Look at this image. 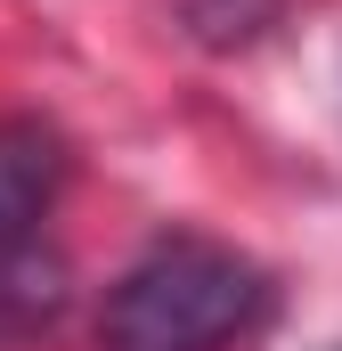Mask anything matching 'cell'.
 Returning a JSON list of instances; mask_svg holds the SVG:
<instances>
[{"instance_id": "obj_1", "label": "cell", "mask_w": 342, "mask_h": 351, "mask_svg": "<svg viewBox=\"0 0 342 351\" xmlns=\"http://www.w3.org/2000/svg\"><path fill=\"white\" fill-rule=\"evenodd\" d=\"M269 286L237 245L163 237L106 286L98 335L106 351H220L261 319Z\"/></svg>"}, {"instance_id": "obj_2", "label": "cell", "mask_w": 342, "mask_h": 351, "mask_svg": "<svg viewBox=\"0 0 342 351\" xmlns=\"http://www.w3.org/2000/svg\"><path fill=\"white\" fill-rule=\"evenodd\" d=\"M66 180V147L49 123H0V254L33 245V221L49 213Z\"/></svg>"}, {"instance_id": "obj_3", "label": "cell", "mask_w": 342, "mask_h": 351, "mask_svg": "<svg viewBox=\"0 0 342 351\" xmlns=\"http://www.w3.org/2000/svg\"><path fill=\"white\" fill-rule=\"evenodd\" d=\"M269 16H277V0H187V25H196L204 41H220V49L253 41Z\"/></svg>"}]
</instances>
